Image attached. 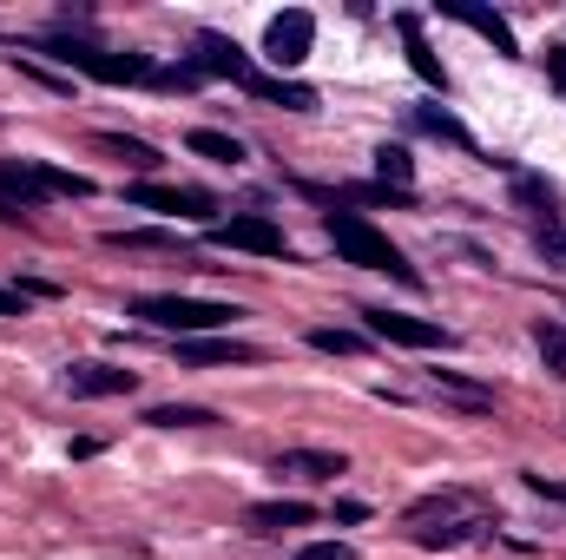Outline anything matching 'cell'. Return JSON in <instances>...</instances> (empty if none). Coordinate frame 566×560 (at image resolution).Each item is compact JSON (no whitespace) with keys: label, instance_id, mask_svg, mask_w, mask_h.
<instances>
[{"label":"cell","instance_id":"30","mask_svg":"<svg viewBox=\"0 0 566 560\" xmlns=\"http://www.w3.org/2000/svg\"><path fill=\"white\" fill-rule=\"evenodd\" d=\"M296 560H356L349 541H310V548H296Z\"/></svg>","mask_w":566,"mask_h":560},{"label":"cell","instance_id":"35","mask_svg":"<svg viewBox=\"0 0 566 560\" xmlns=\"http://www.w3.org/2000/svg\"><path fill=\"white\" fill-rule=\"evenodd\" d=\"M541 245H547V251H554V258H566V238H560V231H554V238H541Z\"/></svg>","mask_w":566,"mask_h":560},{"label":"cell","instance_id":"19","mask_svg":"<svg viewBox=\"0 0 566 560\" xmlns=\"http://www.w3.org/2000/svg\"><path fill=\"white\" fill-rule=\"evenodd\" d=\"M409 120L422 126V133H434V139H448V145H461V152H481L474 145V133L454 120V113H441V106H409Z\"/></svg>","mask_w":566,"mask_h":560},{"label":"cell","instance_id":"10","mask_svg":"<svg viewBox=\"0 0 566 560\" xmlns=\"http://www.w3.org/2000/svg\"><path fill=\"white\" fill-rule=\"evenodd\" d=\"M60 383H66V396L99 403V396H133V390H139V370H119V363H73Z\"/></svg>","mask_w":566,"mask_h":560},{"label":"cell","instance_id":"3","mask_svg":"<svg viewBox=\"0 0 566 560\" xmlns=\"http://www.w3.org/2000/svg\"><path fill=\"white\" fill-rule=\"evenodd\" d=\"M40 53H53L60 66L86 73V80H106V86H151L158 80L151 53H106V46H86V40H46Z\"/></svg>","mask_w":566,"mask_h":560},{"label":"cell","instance_id":"12","mask_svg":"<svg viewBox=\"0 0 566 560\" xmlns=\"http://www.w3.org/2000/svg\"><path fill=\"white\" fill-rule=\"evenodd\" d=\"M178 363H191V370H205V363H264V350L258 343H238V336H178Z\"/></svg>","mask_w":566,"mask_h":560},{"label":"cell","instance_id":"26","mask_svg":"<svg viewBox=\"0 0 566 560\" xmlns=\"http://www.w3.org/2000/svg\"><path fill=\"white\" fill-rule=\"evenodd\" d=\"M310 350H323V356H363V336L356 330H336V323H316L310 330Z\"/></svg>","mask_w":566,"mask_h":560},{"label":"cell","instance_id":"13","mask_svg":"<svg viewBox=\"0 0 566 560\" xmlns=\"http://www.w3.org/2000/svg\"><path fill=\"white\" fill-rule=\"evenodd\" d=\"M271 475L277 481H336V475H349V462L329 455V448H283L271 462Z\"/></svg>","mask_w":566,"mask_h":560},{"label":"cell","instance_id":"18","mask_svg":"<svg viewBox=\"0 0 566 560\" xmlns=\"http://www.w3.org/2000/svg\"><path fill=\"white\" fill-rule=\"evenodd\" d=\"M376 185L416 191V158H409V145H376Z\"/></svg>","mask_w":566,"mask_h":560},{"label":"cell","instance_id":"23","mask_svg":"<svg viewBox=\"0 0 566 560\" xmlns=\"http://www.w3.org/2000/svg\"><path fill=\"white\" fill-rule=\"evenodd\" d=\"M99 152H113V158H126V165H133V172H158V165H165V158H158V145H145V139H126V133H99Z\"/></svg>","mask_w":566,"mask_h":560},{"label":"cell","instance_id":"17","mask_svg":"<svg viewBox=\"0 0 566 560\" xmlns=\"http://www.w3.org/2000/svg\"><path fill=\"white\" fill-rule=\"evenodd\" d=\"M396 33H402V46H409V66H416V80H422V86H434V93H448V73H441V60L428 53L422 20H416V13H396Z\"/></svg>","mask_w":566,"mask_h":560},{"label":"cell","instance_id":"6","mask_svg":"<svg viewBox=\"0 0 566 560\" xmlns=\"http://www.w3.org/2000/svg\"><path fill=\"white\" fill-rule=\"evenodd\" d=\"M369 336L382 343H402V350H454V330L428 323V317H402V310H363Z\"/></svg>","mask_w":566,"mask_h":560},{"label":"cell","instance_id":"31","mask_svg":"<svg viewBox=\"0 0 566 560\" xmlns=\"http://www.w3.org/2000/svg\"><path fill=\"white\" fill-rule=\"evenodd\" d=\"M527 488L547 495V501H566V475H527Z\"/></svg>","mask_w":566,"mask_h":560},{"label":"cell","instance_id":"14","mask_svg":"<svg viewBox=\"0 0 566 560\" xmlns=\"http://www.w3.org/2000/svg\"><path fill=\"white\" fill-rule=\"evenodd\" d=\"M441 13H448V20H461L468 33H481V40H488L501 60H521V40H514V27H507L501 13H488V7H461V0H448Z\"/></svg>","mask_w":566,"mask_h":560},{"label":"cell","instance_id":"33","mask_svg":"<svg viewBox=\"0 0 566 560\" xmlns=\"http://www.w3.org/2000/svg\"><path fill=\"white\" fill-rule=\"evenodd\" d=\"M547 80L566 93V46H554V53H547Z\"/></svg>","mask_w":566,"mask_h":560},{"label":"cell","instance_id":"2","mask_svg":"<svg viewBox=\"0 0 566 560\" xmlns=\"http://www.w3.org/2000/svg\"><path fill=\"white\" fill-rule=\"evenodd\" d=\"M133 317L151 330H171V336H211V330H231V317H244V310L211 303V297H139Z\"/></svg>","mask_w":566,"mask_h":560},{"label":"cell","instance_id":"34","mask_svg":"<svg viewBox=\"0 0 566 560\" xmlns=\"http://www.w3.org/2000/svg\"><path fill=\"white\" fill-rule=\"evenodd\" d=\"M73 462H86V455H99V435H73V448H66Z\"/></svg>","mask_w":566,"mask_h":560},{"label":"cell","instance_id":"32","mask_svg":"<svg viewBox=\"0 0 566 560\" xmlns=\"http://www.w3.org/2000/svg\"><path fill=\"white\" fill-rule=\"evenodd\" d=\"M7 317H27V297H20V290H0V323H7Z\"/></svg>","mask_w":566,"mask_h":560},{"label":"cell","instance_id":"20","mask_svg":"<svg viewBox=\"0 0 566 560\" xmlns=\"http://www.w3.org/2000/svg\"><path fill=\"white\" fill-rule=\"evenodd\" d=\"M145 422H151V428H211L218 409H205V403H151Z\"/></svg>","mask_w":566,"mask_h":560},{"label":"cell","instance_id":"15","mask_svg":"<svg viewBox=\"0 0 566 560\" xmlns=\"http://www.w3.org/2000/svg\"><path fill=\"white\" fill-rule=\"evenodd\" d=\"M422 383L434 390V396H448V403L474 409V416H488V409H494V390H488V383H474V376H461V370H428Z\"/></svg>","mask_w":566,"mask_h":560},{"label":"cell","instance_id":"25","mask_svg":"<svg viewBox=\"0 0 566 560\" xmlns=\"http://www.w3.org/2000/svg\"><path fill=\"white\" fill-rule=\"evenodd\" d=\"M534 343H541V363H547V370L566 383V323L541 317V323H534Z\"/></svg>","mask_w":566,"mask_h":560},{"label":"cell","instance_id":"16","mask_svg":"<svg viewBox=\"0 0 566 560\" xmlns=\"http://www.w3.org/2000/svg\"><path fill=\"white\" fill-rule=\"evenodd\" d=\"M310 521H316L310 501H258V508H244L251 535H283V528H310Z\"/></svg>","mask_w":566,"mask_h":560},{"label":"cell","instance_id":"24","mask_svg":"<svg viewBox=\"0 0 566 560\" xmlns=\"http://www.w3.org/2000/svg\"><path fill=\"white\" fill-rule=\"evenodd\" d=\"M185 145H191L198 158H211V165H244V145L231 139V133H211V126H198Z\"/></svg>","mask_w":566,"mask_h":560},{"label":"cell","instance_id":"27","mask_svg":"<svg viewBox=\"0 0 566 560\" xmlns=\"http://www.w3.org/2000/svg\"><path fill=\"white\" fill-rule=\"evenodd\" d=\"M106 245L113 251H178L171 231H106Z\"/></svg>","mask_w":566,"mask_h":560},{"label":"cell","instance_id":"5","mask_svg":"<svg viewBox=\"0 0 566 560\" xmlns=\"http://www.w3.org/2000/svg\"><path fill=\"white\" fill-rule=\"evenodd\" d=\"M218 251H251V258H290V238H283V225L271 218H258V211H244V218H218L211 231H205Z\"/></svg>","mask_w":566,"mask_h":560},{"label":"cell","instance_id":"7","mask_svg":"<svg viewBox=\"0 0 566 560\" xmlns=\"http://www.w3.org/2000/svg\"><path fill=\"white\" fill-rule=\"evenodd\" d=\"M191 66H198L205 80H231V86H244V93L264 80V73L251 66V53H244L238 40H224V33H198V53H191Z\"/></svg>","mask_w":566,"mask_h":560},{"label":"cell","instance_id":"22","mask_svg":"<svg viewBox=\"0 0 566 560\" xmlns=\"http://www.w3.org/2000/svg\"><path fill=\"white\" fill-rule=\"evenodd\" d=\"M251 100H271V106H283V113H316V93L296 86V80H258Z\"/></svg>","mask_w":566,"mask_h":560},{"label":"cell","instance_id":"4","mask_svg":"<svg viewBox=\"0 0 566 560\" xmlns=\"http://www.w3.org/2000/svg\"><path fill=\"white\" fill-rule=\"evenodd\" d=\"M310 46H316V13H310V7L271 13V27H264V60H271L277 73H296V66L310 60Z\"/></svg>","mask_w":566,"mask_h":560},{"label":"cell","instance_id":"1","mask_svg":"<svg viewBox=\"0 0 566 560\" xmlns=\"http://www.w3.org/2000/svg\"><path fill=\"white\" fill-rule=\"evenodd\" d=\"M323 231H329V245H336V258H343V265H356V271H382V278L422 290V271H416V265H409V258H402L376 225H369V218H356V211H343V205H336V211L323 218Z\"/></svg>","mask_w":566,"mask_h":560},{"label":"cell","instance_id":"8","mask_svg":"<svg viewBox=\"0 0 566 560\" xmlns=\"http://www.w3.org/2000/svg\"><path fill=\"white\" fill-rule=\"evenodd\" d=\"M53 198L40 158H0V218H20V211H40Z\"/></svg>","mask_w":566,"mask_h":560},{"label":"cell","instance_id":"28","mask_svg":"<svg viewBox=\"0 0 566 560\" xmlns=\"http://www.w3.org/2000/svg\"><path fill=\"white\" fill-rule=\"evenodd\" d=\"M40 172H46L53 198H93V178L86 172H66V165H40Z\"/></svg>","mask_w":566,"mask_h":560},{"label":"cell","instance_id":"9","mask_svg":"<svg viewBox=\"0 0 566 560\" xmlns=\"http://www.w3.org/2000/svg\"><path fill=\"white\" fill-rule=\"evenodd\" d=\"M126 205H133V211H158V218H211V198H205V191H178V185H151V178L126 185ZM211 225H218V218H211Z\"/></svg>","mask_w":566,"mask_h":560},{"label":"cell","instance_id":"29","mask_svg":"<svg viewBox=\"0 0 566 560\" xmlns=\"http://www.w3.org/2000/svg\"><path fill=\"white\" fill-rule=\"evenodd\" d=\"M151 86H171V93H198L205 86V73L191 66V60H178V66H158V80Z\"/></svg>","mask_w":566,"mask_h":560},{"label":"cell","instance_id":"21","mask_svg":"<svg viewBox=\"0 0 566 560\" xmlns=\"http://www.w3.org/2000/svg\"><path fill=\"white\" fill-rule=\"evenodd\" d=\"M514 198H521V211L541 225V238L554 231V191L541 185V178H527V172H514Z\"/></svg>","mask_w":566,"mask_h":560},{"label":"cell","instance_id":"11","mask_svg":"<svg viewBox=\"0 0 566 560\" xmlns=\"http://www.w3.org/2000/svg\"><path fill=\"white\" fill-rule=\"evenodd\" d=\"M474 515H481V501H474L468 488H441V495H422L402 521H409V535H422V528H434V521L448 528V521H474Z\"/></svg>","mask_w":566,"mask_h":560}]
</instances>
